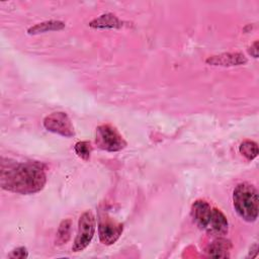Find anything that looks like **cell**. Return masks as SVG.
<instances>
[{
	"mask_svg": "<svg viewBox=\"0 0 259 259\" xmlns=\"http://www.w3.org/2000/svg\"><path fill=\"white\" fill-rule=\"evenodd\" d=\"M42 124L47 131L54 134L66 138H72L75 136L74 126L71 122V119L65 112L60 111L51 113L50 115L45 117Z\"/></svg>",
	"mask_w": 259,
	"mask_h": 259,
	"instance_id": "obj_6",
	"label": "cell"
},
{
	"mask_svg": "<svg viewBox=\"0 0 259 259\" xmlns=\"http://www.w3.org/2000/svg\"><path fill=\"white\" fill-rule=\"evenodd\" d=\"M210 66L233 67L247 63V58L241 53H225L217 56H211L205 61Z\"/></svg>",
	"mask_w": 259,
	"mask_h": 259,
	"instance_id": "obj_8",
	"label": "cell"
},
{
	"mask_svg": "<svg viewBox=\"0 0 259 259\" xmlns=\"http://www.w3.org/2000/svg\"><path fill=\"white\" fill-rule=\"evenodd\" d=\"M65 27V23L60 20H48L37 23L27 29L28 34H39L48 31L61 30Z\"/></svg>",
	"mask_w": 259,
	"mask_h": 259,
	"instance_id": "obj_11",
	"label": "cell"
},
{
	"mask_svg": "<svg viewBox=\"0 0 259 259\" xmlns=\"http://www.w3.org/2000/svg\"><path fill=\"white\" fill-rule=\"evenodd\" d=\"M74 151L79 158H81L84 161H88L90 159V155L92 152V146L88 141H81L76 143Z\"/></svg>",
	"mask_w": 259,
	"mask_h": 259,
	"instance_id": "obj_14",
	"label": "cell"
},
{
	"mask_svg": "<svg viewBox=\"0 0 259 259\" xmlns=\"http://www.w3.org/2000/svg\"><path fill=\"white\" fill-rule=\"evenodd\" d=\"M71 227L72 222L71 220H65L60 224V227L57 232L56 236V245H63L66 244L70 237H71Z\"/></svg>",
	"mask_w": 259,
	"mask_h": 259,
	"instance_id": "obj_12",
	"label": "cell"
},
{
	"mask_svg": "<svg viewBox=\"0 0 259 259\" xmlns=\"http://www.w3.org/2000/svg\"><path fill=\"white\" fill-rule=\"evenodd\" d=\"M232 244L224 237H217L207 247L205 252L208 256L214 258H228L230 257V250Z\"/></svg>",
	"mask_w": 259,
	"mask_h": 259,
	"instance_id": "obj_9",
	"label": "cell"
},
{
	"mask_svg": "<svg viewBox=\"0 0 259 259\" xmlns=\"http://www.w3.org/2000/svg\"><path fill=\"white\" fill-rule=\"evenodd\" d=\"M95 227L96 221L94 214L90 210L83 212L79 219L78 232L72 247L74 252L83 251L90 244L95 233Z\"/></svg>",
	"mask_w": 259,
	"mask_h": 259,
	"instance_id": "obj_5",
	"label": "cell"
},
{
	"mask_svg": "<svg viewBox=\"0 0 259 259\" xmlns=\"http://www.w3.org/2000/svg\"><path fill=\"white\" fill-rule=\"evenodd\" d=\"M47 182L45 168L37 162L17 163L7 160L1 163L0 185L3 189L18 194H34Z\"/></svg>",
	"mask_w": 259,
	"mask_h": 259,
	"instance_id": "obj_1",
	"label": "cell"
},
{
	"mask_svg": "<svg viewBox=\"0 0 259 259\" xmlns=\"http://www.w3.org/2000/svg\"><path fill=\"white\" fill-rule=\"evenodd\" d=\"M28 253L26 251L25 247H18L11 251V253L8 255L9 258H17V259H24L27 258Z\"/></svg>",
	"mask_w": 259,
	"mask_h": 259,
	"instance_id": "obj_15",
	"label": "cell"
},
{
	"mask_svg": "<svg viewBox=\"0 0 259 259\" xmlns=\"http://www.w3.org/2000/svg\"><path fill=\"white\" fill-rule=\"evenodd\" d=\"M122 233V225L115 222L107 214L99 217L98 235L99 240L104 245L114 244Z\"/></svg>",
	"mask_w": 259,
	"mask_h": 259,
	"instance_id": "obj_7",
	"label": "cell"
},
{
	"mask_svg": "<svg viewBox=\"0 0 259 259\" xmlns=\"http://www.w3.org/2000/svg\"><path fill=\"white\" fill-rule=\"evenodd\" d=\"M95 143L98 148L108 152H117L126 146V142L118 131L110 124L97 126Z\"/></svg>",
	"mask_w": 259,
	"mask_h": 259,
	"instance_id": "obj_4",
	"label": "cell"
},
{
	"mask_svg": "<svg viewBox=\"0 0 259 259\" xmlns=\"http://www.w3.org/2000/svg\"><path fill=\"white\" fill-rule=\"evenodd\" d=\"M117 16L112 13H104L93 19L89 22V26L97 29H111V28H120L124 24Z\"/></svg>",
	"mask_w": 259,
	"mask_h": 259,
	"instance_id": "obj_10",
	"label": "cell"
},
{
	"mask_svg": "<svg viewBox=\"0 0 259 259\" xmlns=\"http://www.w3.org/2000/svg\"><path fill=\"white\" fill-rule=\"evenodd\" d=\"M191 218L198 228L215 237H224L229 230V223L225 214L205 200L193 202L190 210Z\"/></svg>",
	"mask_w": 259,
	"mask_h": 259,
	"instance_id": "obj_2",
	"label": "cell"
},
{
	"mask_svg": "<svg viewBox=\"0 0 259 259\" xmlns=\"http://www.w3.org/2000/svg\"><path fill=\"white\" fill-rule=\"evenodd\" d=\"M239 152L242 156H244L247 160L251 161L255 159L258 155V146L255 142L246 140L241 143L239 146Z\"/></svg>",
	"mask_w": 259,
	"mask_h": 259,
	"instance_id": "obj_13",
	"label": "cell"
},
{
	"mask_svg": "<svg viewBox=\"0 0 259 259\" xmlns=\"http://www.w3.org/2000/svg\"><path fill=\"white\" fill-rule=\"evenodd\" d=\"M249 54L254 58H258V41L257 40L250 47Z\"/></svg>",
	"mask_w": 259,
	"mask_h": 259,
	"instance_id": "obj_16",
	"label": "cell"
},
{
	"mask_svg": "<svg viewBox=\"0 0 259 259\" xmlns=\"http://www.w3.org/2000/svg\"><path fill=\"white\" fill-rule=\"evenodd\" d=\"M233 204L240 218L248 223L255 222L259 209L258 191L255 186L247 182L238 184L233 191Z\"/></svg>",
	"mask_w": 259,
	"mask_h": 259,
	"instance_id": "obj_3",
	"label": "cell"
}]
</instances>
